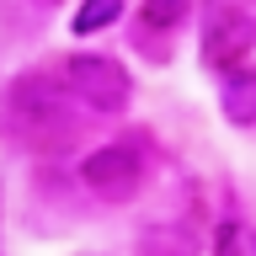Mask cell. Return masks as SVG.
<instances>
[{
	"mask_svg": "<svg viewBox=\"0 0 256 256\" xmlns=\"http://www.w3.org/2000/svg\"><path fill=\"white\" fill-rule=\"evenodd\" d=\"M64 96H70V86L22 75L11 80V91L0 102V118H6V128H22V134H48V128H64Z\"/></svg>",
	"mask_w": 256,
	"mask_h": 256,
	"instance_id": "cell-3",
	"label": "cell"
},
{
	"mask_svg": "<svg viewBox=\"0 0 256 256\" xmlns=\"http://www.w3.org/2000/svg\"><path fill=\"white\" fill-rule=\"evenodd\" d=\"M123 16V0H80L75 6V22H70V32L75 38H96L102 27H112Z\"/></svg>",
	"mask_w": 256,
	"mask_h": 256,
	"instance_id": "cell-6",
	"label": "cell"
},
{
	"mask_svg": "<svg viewBox=\"0 0 256 256\" xmlns=\"http://www.w3.org/2000/svg\"><path fill=\"white\" fill-rule=\"evenodd\" d=\"M240 251H256V235L246 230V224H224V235H219V256H240Z\"/></svg>",
	"mask_w": 256,
	"mask_h": 256,
	"instance_id": "cell-8",
	"label": "cell"
},
{
	"mask_svg": "<svg viewBox=\"0 0 256 256\" xmlns=\"http://www.w3.org/2000/svg\"><path fill=\"white\" fill-rule=\"evenodd\" d=\"M64 86H70V96H75L80 107L107 112V118L112 112H128V102H134V75L112 54H70Z\"/></svg>",
	"mask_w": 256,
	"mask_h": 256,
	"instance_id": "cell-1",
	"label": "cell"
},
{
	"mask_svg": "<svg viewBox=\"0 0 256 256\" xmlns=\"http://www.w3.org/2000/svg\"><path fill=\"white\" fill-rule=\"evenodd\" d=\"M198 54H203V64L214 70V75H235L240 64H251V54H256V16L235 11V6L214 11L208 27H203Z\"/></svg>",
	"mask_w": 256,
	"mask_h": 256,
	"instance_id": "cell-4",
	"label": "cell"
},
{
	"mask_svg": "<svg viewBox=\"0 0 256 256\" xmlns=\"http://www.w3.org/2000/svg\"><path fill=\"white\" fill-rule=\"evenodd\" d=\"M219 112L235 128H256V64H240L219 86Z\"/></svg>",
	"mask_w": 256,
	"mask_h": 256,
	"instance_id": "cell-5",
	"label": "cell"
},
{
	"mask_svg": "<svg viewBox=\"0 0 256 256\" xmlns=\"http://www.w3.org/2000/svg\"><path fill=\"white\" fill-rule=\"evenodd\" d=\"M144 155L134 150V144H102V150H91V155L80 160V182L102 198V203H134L144 187Z\"/></svg>",
	"mask_w": 256,
	"mask_h": 256,
	"instance_id": "cell-2",
	"label": "cell"
},
{
	"mask_svg": "<svg viewBox=\"0 0 256 256\" xmlns=\"http://www.w3.org/2000/svg\"><path fill=\"white\" fill-rule=\"evenodd\" d=\"M38 6H59V0H38Z\"/></svg>",
	"mask_w": 256,
	"mask_h": 256,
	"instance_id": "cell-9",
	"label": "cell"
},
{
	"mask_svg": "<svg viewBox=\"0 0 256 256\" xmlns=\"http://www.w3.org/2000/svg\"><path fill=\"white\" fill-rule=\"evenodd\" d=\"M187 11H192V0H144L139 22H144V32H171V27H182Z\"/></svg>",
	"mask_w": 256,
	"mask_h": 256,
	"instance_id": "cell-7",
	"label": "cell"
}]
</instances>
